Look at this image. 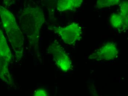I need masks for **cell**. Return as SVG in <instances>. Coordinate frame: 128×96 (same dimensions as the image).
I'll return each mask as SVG.
<instances>
[{
	"label": "cell",
	"instance_id": "obj_9",
	"mask_svg": "<svg viewBox=\"0 0 128 96\" xmlns=\"http://www.w3.org/2000/svg\"><path fill=\"white\" fill-rule=\"evenodd\" d=\"M110 20L112 26L115 29L121 30L128 29V21L124 19L119 13H115L112 15Z\"/></svg>",
	"mask_w": 128,
	"mask_h": 96
},
{
	"label": "cell",
	"instance_id": "obj_3",
	"mask_svg": "<svg viewBox=\"0 0 128 96\" xmlns=\"http://www.w3.org/2000/svg\"><path fill=\"white\" fill-rule=\"evenodd\" d=\"M48 52L53 55L55 64L61 71L66 72L71 70L72 65L70 58L58 42L54 41L51 43Z\"/></svg>",
	"mask_w": 128,
	"mask_h": 96
},
{
	"label": "cell",
	"instance_id": "obj_1",
	"mask_svg": "<svg viewBox=\"0 0 128 96\" xmlns=\"http://www.w3.org/2000/svg\"><path fill=\"white\" fill-rule=\"evenodd\" d=\"M19 20L22 31L36 51H38L40 31L45 21L43 10L38 6H28L22 10Z\"/></svg>",
	"mask_w": 128,
	"mask_h": 96
},
{
	"label": "cell",
	"instance_id": "obj_11",
	"mask_svg": "<svg viewBox=\"0 0 128 96\" xmlns=\"http://www.w3.org/2000/svg\"><path fill=\"white\" fill-rule=\"evenodd\" d=\"M128 1L122 2L121 4L120 12L119 13L124 19L127 21H128Z\"/></svg>",
	"mask_w": 128,
	"mask_h": 96
},
{
	"label": "cell",
	"instance_id": "obj_8",
	"mask_svg": "<svg viewBox=\"0 0 128 96\" xmlns=\"http://www.w3.org/2000/svg\"><path fill=\"white\" fill-rule=\"evenodd\" d=\"M9 63L0 55V79L4 82L10 84L12 83V81L8 69Z\"/></svg>",
	"mask_w": 128,
	"mask_h": 96
},
{
	"label": "cell",
	"instance_id": "obj_7",
	"mask_svg": "<svg viewBox=\"0 0 128 96\" xmlns=\"http://www.w3.org/2000/svg\"><path fill=\"white\" fill-rule=\"evenodd\" d=\"M0 55L10 63L12 59L11 51L6 38L0 27Z\"/></svg>",
	"mask_w": 128,
	"mask_h": 96
},
{
	"label": "cell",
	"instance_id": "obj_6",
	"mask_svg": "<svg viewBox=\"0 0 128 96\" xmlns=\"http://www.w3.org/2000/svg\"><path fill=\"white\" fill-rule=\"evenodd\" d=\"M82 0H60L57 4V9L60 12L75 10L81 7Z\"/></svg>",
	"mask_w": 128,
	"mask_h": 96
},
{
	"label": "cell",
	"instance_id": "obj_2",
	"mask_svg": "<svg viewBox=\"0 0 128 96\" xmlns=\"http://www.w3.org/2000/svg\"><path fill=\"white\" fill-rule=\"evenodd\" d=\"M0 17L16 57L21 58L24 50V37L14 16L10 11L0 5Z\"/></svg>",
	"mask_w": 128,
	"mask_h": 96
},
{
	"label": "cell",
	"instance_id": "obj_4",
	"mask_svg": "<svg viewBox=\"0 0 128 96\" xmlns=\"http://www.w3.org/2000/svg\"><path fill=\"white\" fill-rule=\"evenodd\" d=\"M64 43L69 45L75 43L80 39L82 33V27L78 23H73L64 27H59L55 30Z\"/></svg>",
	"mask_w": 128,
	"mask_h": 96
},
{
	"label": "cell",
	"instance_id": "obj_12",
	"mask_svg": "<svg viewBox=\"0 0 128 96\" xmlns=\"http://www.w3.org/2000/svg\"><path fill=\"white\" fill-rule=\"evenodd\" d=\"M34 96H48V95L45 89L40 88L36 90Z\"/></svg>",
	"mask_w": 128,
	"mask_h": 96
},
{
	"label": "cell",
	"instance_id": "obj_5",
	"mask_svg": "<svg viewBox=\"0 0 128 96\" xmlns=\"http://www.w3.org/2000/svg\"><path fill=\"white\" fill-rule=\"evenodd\" d=\"M117 45L108 42L96 50L89 57L91 60L96 61H111L115 59L118 54Z\"/></svg>",
	"mask_w": 128,
	"mask_h": 96
},
{
	"label": "cell",
	"instance_id": "obj_10",
	"mask_svg": "<svg viewBox=\"0 0 128 96\" xmlns=\"http://www.w3.org/2000/svg\"><path fill=\"white\" fill-rule=\"evenodd\" d=\"M120 3V0H100L98 1L96 7L99 9L115 6Z\"/></svg>",
	"mask_w": 128,
	"mask_h": 96
}]
</instances>
